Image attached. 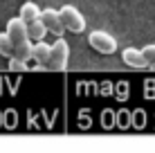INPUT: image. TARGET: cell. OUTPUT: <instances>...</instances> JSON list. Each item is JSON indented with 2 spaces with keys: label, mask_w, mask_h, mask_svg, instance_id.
I'll return each mask as SVG.
<instances>
[{
  "label": "cell",
  "mask_w": 155,
  "mask_h": 153,
  "mask_svg": "<svg viewBox=\"0 0 155 153\" xmlns=\"http://www.w3.org/2000/svg\"><path fill=\"white\" fill-rule=\"evenodd\" d=\"M58 18H61L63 27L74 32V34H79V32L85 29V18L83 14L79 12L77 7H72V5H63L61 9H58Z\"/></svg>",
  "instance_id": "7a4b0ae2"
},
{
  "label": "cell",
  "mask_w": 155,
  "mask_h": 153,
  "mask_svg": "<svg viewBox=\"0 0 155 153\" xmlns=\"http://www.w3.org/2000/svg\"><path fill=\"white\" fill-rule=\"evenodd\" d=\"M88 43L92 45L97 52H101V54H113V52L117 50V41H115L110 34L101 32V29H97V32H90Z\"/></svg>",
  "instance_id": "3957f363"
},
{
  "label": "cell",
  "mask_w": 155,
  "mask_h": 153,
  "mask_svg": "<svg viewBox=\"0 0 155 153\" xmlns=\"http://www.w3.org/2000/svg\"><path fill=\"white\" fill-rule=\"evenodd\" d=\"M38 16H41L38 5H34V2H25L23 7H20V18H23L25 23H31V20H36Z\"/></svg>",
  "instance_id": "ba28073f"
},
{
  "label": "cell",
  "mask_w": 155,
  "mask_h": 153,
  "mask_svg": "<svg viewBox=\"0 0 155 153\" xmlns=\"http://www.w3.org/2000/svg\"><path fill=\"white\" fill-rule=\"evenodd\" d=\"M0 54H2L5 59H12L14 56V43H12V38H9L7 32L0 34Z\"/></svg>",
  "instance_id": "9c48e42d"
},
{
  "label": "cell",
  "mask_w": 155,
  "mask_h": 153,
  "mask_svg": "<svg viewBox=\"0 0 155 153\" xmlns=\"http://www.w3.org/2000/svg\"><path fill=\"white\" fill-rule=\"evenodd\" d=\"M68 59H70V47H68V43L58 36L56 43L50 45V59H47L45 68H50V70H54V72H61V70L68 68Z\"/></svg>",
  "instance_id": "6da1fadb"
},
{
  "label": "cell",
  "mask_w": 155,
  "mask_h": 153,
  "mask_svg": "<svg viewBox=\"0 0 155 153\" xmlns=\"http://www.w3.org/2000/svg\"><path fill=\"white\" fill-rule=\"evenodd\" d=\"M27 34H29V41H43L47 34V27L43 25L41 18H36L31 23H27Z\"/></svg>",
  "instance_id": "52a82bcc"
},
{
  "label": "cell",
  "mask_w": 155,
  "mask_h": 153,
  "mask_svg": "<svg viewBox=\"0 0 155 153\" xmlns=\"http://www.w3.org/2000/svg\"><path fill=\"white\" fill-rule=\"evenodd\" d=\"M121 59L130 68H146V59H144L142 50H137V47H126V50L121 52Z\"/></svg>",
  "instance_id": "5b68a950"
},
{
  "label": "cell",
  "mask_w": 155,
  "mask_h": 153,
  "mask_svg": "<svg viewBox=\"0 0 155 153\" xmlns=\"http://www.w3.org/2000/svg\"><path fill=\"white\" fill-rule=\"evenodd\" d=\"M38 18L43 20V25L47 27V32H52V34L61 36L63 32H65V27H63V23H61V18H58V12H56V9H43Z\"/></svg>",
  "instance_id": "277c9868"
},
{
  "label": "cell",
  "mask_w": 155,
  "mask_h": 153,
  "mask_svg": "<svg viewBox=\"0 0 155 153\" xmlns=\"http://www.w3.org/2000/svg\"><path fill=\"white\" fill-rule=\"evenodd\" d=\"M31 59L36 61V65L45 68L47 59H50V45L43 43V41H36V45H31Z\"/></svg>",
  "instance_id": "8992f818"
},
{
  "label": "cell",
  "mask_w": 155,
  "mask_h": 153,
  "mask_svg": "<svg viewBox=\"0 0 155 153\" xmlns=\"http://www.w3.org/2000/svg\"><path fill=\"white\" fill-rule=\"evenodd\" d=\"M9 70H14V72H20V70H27V61L18 59V56H12V59H9Z\"/></svg>",
  "instance_id": "30bf717a"
},
{
  "label": "cell",
  "mask_w": 155,
  "mask_h": 153,
  "mask_svg": "<svg viewBox=\"0 0 155 153\" xmlns=\"http://www.w3.org/2000/svg\"><path fill=\"white\" fill-rule=\"evenodd\" d=\"M144 59H146V65H155V45H146L142 50Z\"/></svg>",
  "instance_id": "8fae6325"
}]
</instances>
